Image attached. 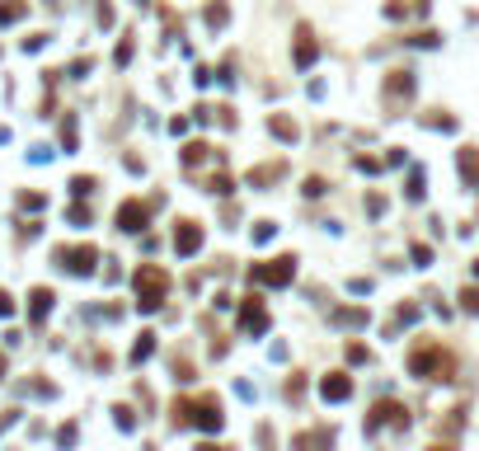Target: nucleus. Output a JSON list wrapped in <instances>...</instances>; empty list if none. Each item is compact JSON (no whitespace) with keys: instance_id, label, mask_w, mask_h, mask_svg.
I'll return each instance as SVG.
<instances>
[{"instance_id":"nucleus-39","label":"nucleus","mask_w":479,"mask_h":451,"mask_svg":"<svg viewBox=\"0 0 479 451\" xmlns=\"http://www.w3.org/2000/svg\"><path fill=\"white\" fill-rule=\"evenodd\" d=\"M470 268H475V277H479V259H475V264H470Z\"/></svg>"},{"instance_id":"nucleus-22","label":"nucleus","mask_w":479,"mask_h":451,"mask_svg":"<svg viewBox=\"0 0 479 451\" xmlns=\"http://www.w3.org/2000/svg\"><path fill=\"white\" fill-rule=\"evenodd\" d=\"M231 179H226V174H212V179H207V193H216V198H231Z\"/></svg>"},{"instance_id":"nucleus-20","label":"nucleus","mask_w":479,"mask_h":451,"mask_svg":"<svg viewBox=\"0 0 479 451\" xmlns=\"http://www.w3.org/2000/svg\"><path fill=\"white\" fill-rule=\"evenodd\" d=\"M207 156H212V146H207V141H188V146H184V165H202Z\"/></svg>"},{"instance_id":"nucleus-8","label":"nucleus","mask_w":479,"mask_h":451,"mask_svg":"<svg viewBox=\"0 0 479 451\" xmlns=\"http://www.w3.org/2000/svg\"><path fill=\"white\" fill-rule=\"evenodd\" d=\"M146 221H151V207H146L141 198H127V202L118 207V231H127V235L146 231Z\"/></svg>"},{"instance_id":"nucleus-25","label":"nucleus","mask_w":479,"mask_h":451,"mask_svg":"<svg viewBox=\"0 0 479 451\" xmlns=\"http://www.w3.org/2000/svg\"><path fill=\"white\" fill-rule=\"evenodd\" d=\"M71 193H76V198H89V193H94V179H89V174L71 179Z\"/></svg>"},{"instance_id":"nucleus-5","label":"nucleus","mask_w":479,"mask_h":451,"mask_svg":"<svg viewBox=\"0 0 479 451\" xmlns=\"http://www.w3.org/2000/svg\"><path fill=\"white\" fill-rule=\"evenodd\" d=\"M409 99H414V71H390L385 76V113H399Z\"/></svg>"},{"instance_id":"nucleus-36","label":"nucleus","mask_w":479,"mask_h":451,"mask_svg":"<svg viewBox=\"0 0 479 451\" xmlns=\"http://www.w3.org/2000/svg\"><path fill=\"white\" fill-rule=\"evenodd\" d=\"M357 169H367V174H376V169H381V160H372V156H357Z\"/></svg>"},{"instance_id":"nucleus-12","label":"nucleus","mask_w":479,"mask_h":451,"mask_svg":"<svg viewBox=\"0 0 479 451\" xmlns=\"http://www.w3.org/2000/svg\"><path fill=\"white\" fill-rule=\"evenodd\" d=\"M315 56H319V43L310 33V24H296V66L306 71V66H315Z\"/></svg>"},{"instance_id":"nucleus-23","label":"nucleus","mask_w":479,"mask_h":451,"mask_svg":"<svg viewBox=\"0 0 479 451\" xmlns=\"http://www.w3.org/2000/svg\"><path fill=\"white\" fill-rule=\"evenodd\" d=\"M423 123H427V127H442V132H456V118H451V113H427Z\"/></svg>"},{"instance_id":"nucleus-15","label":"nucleus","mask_w":479,"mask_h":451,"mask_svg":"<svg viewBox=\"0 0 479 451\" xmlns=\"http://www.w3.org/2000/svg\"><path fill=\"white\" fill-rule=\"evenodd\" d=\"M268 132L277 136V141H296L301 127H296V118H287V113H273V118H268Z\"/></svg>"},{"instance_id":"nucleus-2","label":"nucleus","mask_w":479,"mask_h":451,"mask_svg":"<svg viewBox=\"0 0 479 451\" xmlns=\"http://www.w3.org/2000/svg\"><path fill=\"white\" fill-rule=\"evenodd\" d=\"M409 372L423 376V381H456V357L442 344H423V348H414Z\"/></svg>"},{"instance_id":"nucleus-26","label":"nucleus","mask_w":479,"mask_h":451,"mask_svg":"<svg viewBox=\"0 0 479 451\" xmlns=\"http://www.w3.org/2000/svg\"><path fill=\"white\" fill-rule=\"evenodd\" d=\"M315 442H334V432H301L296 447H315Z\"/></svg>"},{"instance_id":"nucleus-13","label":"nucleus","mask_w":479,"mask_h":451,"mask_svg":"<svg viewBox=\"0 0 479 451\" xmlns=\"http://www.w3.org/2000/svg\"><path fill=\"white\" fill-rule=\"evenodd\" d=\"M456 160H460V179H465V188H475L479 193V146H460Z\"/></svg>"},{"instance_id":"nucleus-38","label":"nucleus","mask_w":479,"mask_h":451,"mask_svg":"<svg viewBox=\"0 0 479 451\" xmlns=\"http://www.w3.org/2000/svg\"><path fill=\"white\" fill-rule=\"evenodd\" d=\"M0 376H5V353H0Z\"/></svg>"},{"instance_id":"nucleus-7","label":"nucleus","mask_w":479,"mask_h":451,"mask_svg":"<svg viewBox=\"0 0 479 451\" xmlns=\"http://www.w3.org/2000/svg\"><path fill=\"white\" fill-rule=\"evenodd\" d=\"M381 423H399V428H409V409H404L399 399H376L372 414H367V432H376Z\"/></svg>"},{"instance_id":"nucleus-9","label":"nucleus","mask_w":479,"mask_h":451,"mask_svg":"<svg viewBox=\"0 0 479 451\" xmlns=\"http://www.w3.org/2000/svg\"><path fill=\"white\" fill-rule=\"evenodd\" d=\"M198 249H202V226L184 216V221L174 226V254H179V259H193Z\"/></svg>"},{"instance_id":"nucleus-33","label":"nucleus","mask_w":479,"mask_h":451,"mask_svg":"<svg viewBox=\"0 0 479 451\" xmlns=\"http://www.w3.org/2000/svg\"><path fill=\"white\" fill-rule=\"evenodd\" d=\"M113 414H118V428H132V423H136V419H132V409H127V404H118Z\"/></svg>"},{"instance_id":"nucleus-19","label":"nucleus","mask_w":479,"mask_h":451,"mask_svg":"<svg viewBox=\"0 0 479 451\" xmlns=\"http://www.w3.org/2000/svg\"><path fill=\"white\" fill-rule=\"evenodd\" d=\"M273 179H282V165H264V169H249V184H254V188L273 184Z\"/></svg>"},{"instance_id":"nucleus-28","label":"nucleus","mask_w":479,"mask_h":451,"mask_svg":"<svg viewBox=\"0 0 479 451\" xmlns=\"http://www.w3.org/2000/svg\"><path fill=\"white\" fill-rule=\"evenodd\" d=\"M273 231H277L273 221H254V240H259V244H264V240H273Z\"/></svg>"},{"instance_id":"nucleus-6","label":"nucleus","mask_w":479,"mask_h":451,"mask_svg":"<svg viewBox=\"0 0 479 451\" xmlns=\"http://www.w3.org/2000/svg\"><path fill=\"white\" fill-rule=\"evenodd\" d=\"M52 259L61 268H71V273H80V277H85V273H94V264H99V249H94V244H76V249H66V244H61Z\"/></svg>"},{"instance_id":"nucleus-1","label":"nucleus","mask_w":479,"mask_h":451,"mask_svg":"<svg viewBox=\"0 0 479 451\" xmlns=\"http://www.w3.org/2000/svg\"><path fill=\"white\" fill-rule=\"evenodd\" d=\"M132 292H136V311H160L164 301H169V273L164 268H156V264H141L132 273Z\"/></svg>"},{"instance_id":"nucleus-27","label":"nucleus","mask_w":479,"mask_h":451,"mask_svg":"<svg viewBox=\"0 0 479 451\" xmlns=\"http://www.w3.org/2000/svg\"><path fill=\"white\" fill-rule=\"evenodd\" d=\"M409 254H414V264H418V268H427V264H432V249H427V244H414Z\"/></svg>"},{"instance_id":"nucleus-11","label":"nucleus","mask_w":479,"mask_h":451,"mask_svg":"<svg viewBox=\"0 0 479 451\" xmlns=\"http://www.w3.org/2000/svg\"><path fill=\"white\" fill-rule=\"evenodd\" d=\"M319 395L334 399V404L352 399V376H348V372H329V376H319Z\"/></svg>"},{"instance_id":"nucleus-14","label":"nucleus","mask_w":479,"mask_h":451,"mask_svg":"<svg viewBox=\"0 0 479 451\" xmlns=\"http://www.w3.org/2000/svg\"><path fill=\"white\" fill-rule=\"evenodd\" d=\"M52 301H56V296L47 292V287H33V292H28V319H33V324H43L47 311H52Z\"/></svg>"},{"instance_id":"nucleus-37","label":"nucleus","mask_w":479,"mask_h":451,"mask_svg":"<svg viewBox=\"0 0 479 451\" xmlns=\"http://www.w3.org/2000/svg\"><path fill=\"white\" fill-rule=\"evenodd\" d=\"M0 315H14V296L10 292H0Z\"/></svg>"},{"instance_id":"nucleus-21","label":"nucleus","mask_w":479,"mask_h":451,"mask_svg":"<svg viewBox=\"0 0 479 451\" xmlns=\"http://www.w3.org/2000/svg\"><path fill=\"white\" fill-rule=\"evenodd\" d=\"M151 353H156V334H141V339H136V344H132V362H136V367H141V362H146Z\"/></svg>"},{"instance_id":"nucleus-30","label":"nucleus","mask_w":479,"mask_h":451,"mask_svg":"<svg viewBox=\"0 0 479 451\" xmlns=\"http://www.w3.org/2000/svg\"><path fill=\"white\" fill-rule=\"evenodd\" d=\"M372 353H367V344H348V362H367Z\"/></svg>"},{"instance_id":"nucleus-32","label":"nucleus","mask_w":479,"mask_h":451,"mask_svg":"<svg viewBox=\"0 0 479 451\" xmlns=\"http://www.w3.org/2000/svg\"><path fill=\"white\" fill-rule=\"evenodd\" d=\"M127 61H132V38H123V43H118V66H127Z\"/></svg>"},{"instance_id":"nucleus-31","label":"nucleus","mask_w":479,"mask_h":451,"mask_svg":"<svg viewBox=\"0 0 479 451\" xmlns=\"http://www.w3.org/2000/svg\"><path fill=\"white\" fill-rule=\"evenodd\" d=\"M319 193H324V179L310 174V179H306V198H319Z\"/></svg>"},{"instance_id":"nucleus-4","label":"nucleus","mask_w":479,"mask_h":451,"mask_svg":"<svg viewBox=\"0 0 479 451\" xmlns=\"http://www.w3.org/2000/svg\"><path fill=\"white\" fill-rule=\"evenodd\" d=\"M221 423H226V414H221V399H216V395H198V399H188V428L216 432Z\"/></svg>"},{"instance_id":"nucleus-29","label":"nucleus","mask_w":479,"mask_h":451,"mask_svg":"<svg viewBox=\"0 0 479 451\" xmlns=\"http://www.w3.org/2000/svg\"><path fill=\"white\" fill-rule=\"evenodd\" d=\"M418 319V306H399L395 311V324H414Z\"/></svg>"},{"instance_id":"nucleus-24","label":"nucleus","mask_w":479,"mask_h":451,"mask_svg":"<svg viewBox=\"0 0 479 451\" xmlns=\"http://www.w3.org/2000/svg\"><path fill=\"white\" fill-rule=\"evenodd\" d=\"M460 311L479 315V287H465V292H460Z\"/></svg>"},{"instance_id":"nucleus-35","label":"nucleus","mask_w":479,"mask_h":451,"mask_svg":"<svg viewBox=\"0 0 479 451\" xmlns=\"http://www.w3.org/2000/svg\"><path fill=\"white\" fill-rule=\"evenodd\" d=\"M301 390H306V381H301V376H292V381H287V399H301Z\"/></svg>"},{"instance_id":"nucleus-17","label":"nucleus","mask_w":479,"mask_h":451,"mask_svg":"<svg viewBox=\"0 0 479 451\" xmlns=\"http://www.w3.org/2000/svg\"><path fill=\"white\" fill-rule=\"evenodd\" d=\"M28 14V0H0V24H14Z\"/></svg>"},{"instance_id":"nucleus-16","label":"nucleus","mask_w":479,"mask_h":451,"mask_svg":"<svg viewBox=\"0 0 479 451\" xmlns=\"http://www.w3.org/2000/svg\"><path fill=\"white\" fill-rule=\"evenodd\" d=\"M329 319H334V324H343V329H357V324H367V311H362V306H339Z\"/></svg>"},{"instance_id":"nucleus-3","label":"nucleus","mask_w":479,"mask_h":451,"mask_svg":"<svg viewBox=\"0 0 479 451\" xmlns=\"http://www.w3.org/2000/svg\"><path fill=\"white\" fill-rule=\"evenodd\" d=\"M296 277V254H277V259H264V264H249V282L259 287H287Z\"/></svg>"},{"instance_id":"nucleus-18","label":"nucleus","mask_w":479,"mask_h":451,"mask_svg":"<svg viewBox=\"0 0 479 451\" xmlns=\"http://www.w3.org/2000/svg\"><path fill=\"white\" fill-rule=\"evenodd\" d=\"M202 19H207V24H212V28H221V24H226V19H231V5H226V0H212V5L202 10Z\"/></svg>"},{"instance_id":"nucleus-34","label":"nucleus","mask_w":479,"mask_h":451,"mask_svg":"<svg viewBox=\"0 0 479 451\" xmlns=\"http://www.w3.org/2000/svg\"><path fill=\"white\" fill-rule=\"evenodd\" d=\"M174 381H193V367H188V362H179V357H174Z\"/></svg>"},{"instance_id":"nucleus-10","label":"nucleus","mask_w":479,"mask_h":451,"mask_svg":"<svg viewBox=\"0 0 479 451\" xmlns=\"http://www.w3.org/2000/svg\"><path fill=\"white\" fill-rule=\"evenodd\" d=\"M268 311H264V301L259 296H244V306H240V329L244 334H268Z\"/></svg>"}]
</instances>
